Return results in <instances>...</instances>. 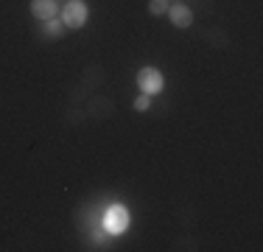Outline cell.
Wrapping results in <instances>:
<instances>
[{"instance_id":"obj_9","label":"cell","mask_w":263,"mask_h":252,"mask_svg":"<svg viewBox=\"0 0 263 252\" xmlns=\"http://www.w3.org/2000/svg\"><path fill=\"white\" fill-rule=\"evenodd\" d=\"M90 96H92V90H90V87H84L81 81H79L76 87H70V90H67V101H70L73 106H81Z\"/></svg>"},{"instance_id":"obj_7","label":"cell","mask_w":263,"mask_h":252,"mask_svg":"<svg viewBox=\"0 0 263 252\" xmlns=\"http://www.w3.org/2000/svg\"><path fill=\"white\" fill-rule=\"evenodd\" d=\"M31 14L36 20H53L59 14V0H31Z\"/></svg>"},{"instance_id":"obj_5","label":"cell","mask_w":263,"mask_h":252,"mask_svg":"<svg viewBox=\"0 0 263 252\" xmlns=\"http://www.w3.org/2000/svg\"><path fill=\"white\" fill-rule=\"evenodd\" d=\"M168 20H171V25H177V28H191L193 9L185 3H174V6H168Z\"/></svg>"},{"instance_id":"obj_2","label":"cell","mask_w":263,"mask_h":252,"mask_svg":"<svg viewBox=\"0 0 263 252\" xmlns=\"http://www.w3.org/2000/svg\"><path fill=\"white\" fill-rule=\"evenodd\" d=\"M87 118L90 121H109L112 115H115V101L109 96H98V93H92L90 98H87Z\"/></svg>"},{"instance_id":"obj_11","label":"cell","mask_w":263,"mask_h":252,"mask_svg":"<svg viewBox=\"0 0 263 252\" xmlns=\"http://www.w3.org/2000/svg\"><path fill=\"white\" fill-rule=\"evenodd\" d=\"M84 121H87V110H84V106H73L70 104V110L65 112V123L67 126H81Z\"/></svg>"},{"instance_id":"obj_13","label":"cell","mask_w":263,"mask_h":252,"mask_svg":"<svg viewBox=\"0 0 263 252\" xmlns=\"http://www.w3.org/2000/svg\"><path fill=\"white\" fill-rule=\"evenodd\" d=\"M174 249H185V252H193V249H199V241L193 236H185V238H177L174 241Z\"/></svg>"},{"instance_id":"obj_14","label":"cell","mask_w":263,"mask_h":252,"mask_svg":"<svg viewBox=\"0 0 263 252\" xmlns=\"http://www.w3.org/2000/svg\"><path fill=\"white\" fill-rule=\"evenodd\" d=\"M132 106H135L137 112H148L152 110V96H146V93H140L135 101H132Z\"/></svg>"},{"instance_id":"obj_12","label":"cell","mask_w":263,"mask_h":252,"mask_svg":"<svg viewBox=\"0 0 263 252\" xmlns=\"http://www.w3.org/2000/svg\"><path fill=\"white\" fill-rule=\"evenodd\" d=\"M168 0H148V14L152 17H162V14H168Z\"/></svg>"},{"instance_id":"obj_6","label":"cell","mask_w":263,"mask_h":252,"mask_svg":"<svg viewBox=\"0 0 263 252\" xmlns=\"http://www.w3.org/2000/svg\"><path fill=\"white\" fill-rule=\"evenodd\" d=\"M202 40H204V45H210L216 50H224L230 45V34L224 28H218V25H208V28L202 31Z\"/></svg>"},{"instance_id":"obj_8","label":"cell","mask_w":263,"mask_h":252,"mask_svg":"<svg viewBox=\"0 0 263 252\" xmlns=\"http://www.w3.org/2000/svg\"><path fill=\"white\" fill-rule=\"evenodd\" d=\"M104 79H106V73H104V67L98 65V62H92L90 67H84V73H81V84L84 87H90V90H98V87L104 84Z\"/></svg>"},{"instance_id":"obj_3","label":"cell","mask_w":263,"mask_h":252,"mask_svg":"<svg viewBox=\"0 0 263 252\" xmlns=\"http://www.w3.org/2000/svg\"><path fill=\"white\" fill-rule=\"evenodd\" d=\"M162 87H165V79L157 67H140L137 70V90L146 93V96H160Z\"/></svg>"},{"instance_id":"obj_1","label":"cell","mask_w":263,"mask_h":252,"mask_svg":"<svg viewBox=\"0 0 263 252\" xmlns=\"http://www.w3.org/2000/svg\"><path fill=\"white\" fill-rule=\"evenodd\" d=\"M104 232L106 236H121V232H126V227H129V210L123 205H112L109 210L104 213Z\"/></svg>"},{"instance_id":"obj_4","label":"cell","mask_w":263,"mask_h":252,"mask_svg":"<svg viewBox=\"0 0 263 252\" xmlns=\"http://www.w3.org/2000/svg\"><path fill=\"white\" fill-rule=\"evenodd\" d=\"M90 17V9H87L84 0H67L65 9H62V23L65 28H81Z\"/></svg>"},{"instance_id":"obj_10","label":"cell","mask_w":263,"mask_h":252,"mask_svg":"<svg viewBox=\"0 0 263 252\" xmlns=\"http://www.w3.org/2000/svg\"><path fill=\"white\" fill-rule=\"evenodd\" d=\"M65 23H62V20H56V17H53V20H45V25H42V34H45L48 37V40H59V37L62 34H65Z\"/></svg>"}]
</instances>
